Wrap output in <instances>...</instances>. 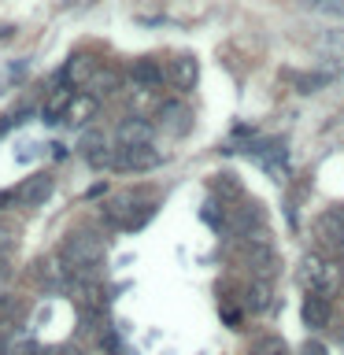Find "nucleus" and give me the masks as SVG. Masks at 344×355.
<instances>
[{"label":"nucleus","mask_w":344,"mask_h":355,"mask_svg":"<svg viewBox=\"0 0 344 355\" xmlns=\"http://www.w3.org/2000/svg\"><path fill=\"white\" fill-rule=\"evenodd\" d=\"M104 255H108V244L93 230H71L60 244V259L71 274H89L93 266L104 263Z\"/></svg>","instance_id":"1"},{"label":"nucleus","mask_w":344,"mask_h":355,"mask_svg":"<svg viewBox=\"0 0 344 355\" xmlns=\"http://www.w3.org/2000/svg\"><path fill=\"white\" fill-rule=\"evenodd\" d=\"M300 282H304L311 293H318V296H337L341 293V263H333L326 259V255H318V252H307L304 259H300Z\"/></svg>","instance_id":"2"},{"label":"nucleus","mask_w":344,"mask_h":355,"mask_svg":"<svg viewBox=\"0 0 344 355\" xmlns=\"http://www.w3.org/2000/svg\"><path fill=\"white\" fill-rule=\"evenodd\" d=\"M163 163V152L152 144H130V148H115V163L111 171L119 174H141V171H155Z\"/></svg>","instance_id":"3"},{"label":"nucleus","mask_w":344,"mask_h":355,"mask_svg":"<svg viewBox=\"0 0 344 355\" xmlns=\"http://www.w3.org/2000/svg\"><path fill=\"white\" fill-rule=\"evenodd\" d=\"M78 152L93 171H111V163H115V148H111L104 130H85L82 141H78Z\"/></svg>","instance_id":"4"},{"label":"nucleus","mask_w":344,"mask_h":355,"mask_svg":"<svg viewBox=\"0 0 344 355\" xmlns=\"http://www.w3.org/2000/svg\"><path fill=\"white\" fill-rule=\"evenodd\" d=\"M155 119H160V130L166 137H185V133L193 130V111H189L182 100H163L160 111H155Z\"/></svg>","instance_id":"5"},{"label":"nucleus","mask_w":344,"mask_h":355,"mask_svg":"<svg viewBox=\"0 0 344 355\" xmlns=\"http://www.w3.org/2000/svg\"><path fill=\"white\" fill-rule=\"evenodd\" d=\"M155 126L144 115H130L115 126V148H130V144H152Z\"/></svg>","instance_id":"6"},{"label":"nucleus","mask_w":344,"mask_h":355,"mask_svg":"<svg viewBox=\"0 0 344 355\" xmlns=\"http://www.w3.org/2000/svg\"><path fill=\"white\" fill-rule=\"evenodd\" d=\"M96 71H100L96 55H89V52H74L71 60L63 63V71L55 74V82H67V85H89V78H93Z\"/></svg>","instance_id":"7"},{"label":"nucleus","mask_w":344,"mask_h":355,"mask_svg":"<svg viewBox=\"0 0 344 355\" xmlns=\"http://www.w3.org/2000/svg\"><path fill=\"white\" fill-rule=\"evenodd\" d=\"M52 193H55V178L52 174H33V178L22 182L19 200L26 207H41V204H49V200H52Z\"/></svg>","instance_id":"8"},{"label":"nucleus","mask_w":344,"mask_h":355,"mask_svg":"<svg viewBox=\"0 0 344 355\" xmlns=\"http://www.w3.org/2000/svg\"><path fill=\"white\" fill-rule=\"evenodd\" d=\"M163 78H166L163 67H160V60H152V55H141V60H133V67H130V82L137 89H160Z\"/></svg>","instance_id":"9"},{"label":"nucleus","mask_w":344,"mask_h":355,"mask_svg":"<svg viewBox=\"0 0 344 355\" xmlns=\"http://www.w3.org/2000/svg\"><path fill=\"white\" fill-rule=\"evenodd\" d=\"M300 315H304V326L307 329H326L329 326V315H333V307H329V300L326 296H318V293H307L304 300V307H300Z\"/></svg>","instance_id":"10"},{"label":"nucleus","mask_w":344,"mask_h":355,"mask_svg":"<svg viewBox=\"0 0 344 355\" xmlns=\"http://www.w3.org/2000/svg\"><path fill=\"white\" fill-rule=\"evenodd\" d=\"M318 237L326 241V244H333V248L344 255V204L326 211V215L318 218Z\"/></svg>","instance_id":"11"},{"label":"nucleus","mask_w":344,"mask_h":355,"mask_svg":"<svg viewBox=\"0 0 344 355\" xmlns=\"http://www.w3.org/2000/svg\"><path fill=\"white\" fill-rule=\"evenodd\" d=\"M74 100V89L60 82V89H52V96L44 100V107H41V122H49V126H55L63 115H67V104Z\"/></svg>","instance_id":"12"},{"label":"nucleus","mask_w":344,"mask_h":355,"mask_svg":"<svg viewBox=\"0 0 344 355\" xmlns=\"http://www.w3.org/2000/svg\"><path fill=\"white\" fill-rule=\"evenodd\" d=\"M96 96L93 93H74V100L67 104V115H63V122H71V126H85L89 119L96 115Z\"/></svg>","instance_id":"13"},{"label":"nucleus","mask_w":344,"mask_h":355,"mask_svg":"<svg viewBox=\"0 0 344 355\" xmlns=\"http://www.w3.org/2000/svg\"><path fill=\"white\" fill-rule=\"evenodd\" d=\"M196 74H200V67L193 55H174L171 60V82L182 89V93H189V89L196 85Z\"/></svg>","instance_id":"14"},{"label":"nucleus","mask_w":344,"mask_h":355,"mask_svg":"<svg viewBox=\"0 0 344 355\" xmlns=\"http://www.w3.org/2000/svg\"><path fill=\"white\" fill-rule=\"evenodd\" d=\"M244 307H248L252 315H263V311L270 307V282L252 277V282L244 285Z\"/></svg>","instance_id":"15"},{"label":"nucleus","mask_w":344,"mask_h":355,"mask_svg":"<svg viewBox=\"0 0 344 355\" xmlns=\"http://www.w3.org/2000/svg\"><path fill=\"white\" fill-rule=\"evenodd\" d=\"M248 355H289V344H285V337H277V333H263V337L252 340Z\"/></svg>","instance_id":"16"},{"label":"nucleus","mask_w":344,"mask_h":355,"mask_svg":"<svg viewBox=\"0 0 344 355\" xmlns=\"http://www.w3.org/2000/svg\"><path fill=\"white\" fill-rule=\"evenodd\" d=\"M119 85H122V74L119 71H96L93 78H89V93H93V96L119 93Z\"/></svg>","instance_id":"17"},{"label":"nucleus","mask_w":344,"mask_h":355,"mask_svg":"<svg viewBox=\"0 0 344 355\" xmlns=\"http://www.w3.org/2000/svg\"><path fill=\"white\" fill-rule=\"evenodd\" d=\"M315 44H318V49H326L333 60H344V30H326V33H318Z\"/></svg>","instance_id":"18"},{"label":"nucleus","mask_w":344,"mask_h":355,"mask_svg":"<svg viewBox=\"0 0 344 355\" xmlns=\"http://www.w3.org/2000/svg\"><path fill=\"white\" fill-rule=\"evenodd\" d=\"M304 8L315 11V15H329V19L344 15V0H304Z\"/></svg>","instance_id":"19"},{"label":"nucleus","mask_w":344,"mask_h":355,"mask_svg":"<svg viewBox=\"0 0 344 355\" xmlns=\"http://www.w3.org/2000/svg\"><path fill=\"white\" fill-rule=\"evenodd\" d=\"M215 193H222V204H226V200H237V196H241V185H237V178H233V174H218V182H215Z\"/></svg>","instance_id":"20"},{"label":"nucleus","mask_w":344,"mask_h":355,"mask_svg":"<svg viewBox=\"0 0 344 355\" xmlns=\"http://www.w3.org/2000/svg\"><path fill=\"white\" fill-rule=\"evenodd\" d=\"M329 82H333V74H307V78H300V93H318Z\"/></svg>","instance_id":"21"},{"label":"nucleus","mask_w":344,"mask_h":355,"mask_svg":"<svg viewBox=\"0 0 344 355\" xmlns=\"http://www.w3.org/2000/svg\"><path fill=\"white\" fill-rule=\"evenodd\" d=\"M11 277H15V270H11V259H8L4 252H0V285H8Z\"/></svg>","instance_id":"22"},{"label":"nucleus","mask_w":344,"mask_h":355,"mask_svg":"<svg viewBox=\"0 0 344 355\" xmlns=\"http://www.w3.org/2000/svg\"><path fill=\"white\" fill-rule=\"evenodd\" d=\"M300 355H329V352H326V344H322V340H307Z\"/></svg>","instance_id":"23"},{"label":"nucleus","mask_w":344,"mask_h":355,"mask_svg":"<svg viewBox=\"0 0 344 355\" xmlns=\"http://www.w3.org/2000/svg\"><path fill=\"white\" fill-rule=\"evenodd\" d=\"M96 0H63V11H82V8H93Z\"/></svg>","instance_id":"24"},{"label":"nucleus","mask_w":344,"mask_h":355,"mask_svg":"<svg viewBox=\"0 0 344 355\" xmlns=\"http://www.w3.org/2000/svg\"><path fill=\"white\" fill-rule=\"evenodd\" d=\"M11 200H19V193H0V211H4Z\"/></svg>","instance_id":"25"},{"label":"nucleus","mask_w":344,"mask_h":355,"mask_svg":"<svg viewBox=\"0 0 344 355\" xmlns=\"http://www.w3.org/2000/svg\"><path fill=\"white\" fill-rule=\"evenodd\" d=\"M8 37H15V26H0V41H8Z\"/></svg>","instance_id":"26"},{"label":"nucleus","mask_w":344,"mask_h":355,"mask_svg":"<svg viewBox=\"0 0 344 355\" xmlns=\"http://www.w3.org/2000/svg\"><path fill=\"white\" fill-rule=\"evenodd\" d=\"M341 340H344V329H341Z\"/></svg>","instance_id":"27"}]
</instances>
